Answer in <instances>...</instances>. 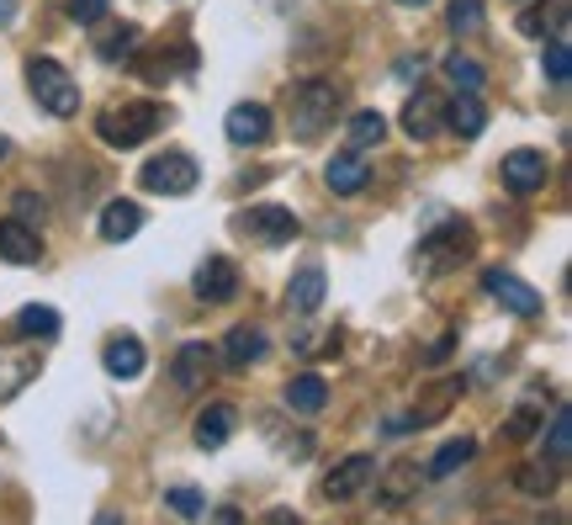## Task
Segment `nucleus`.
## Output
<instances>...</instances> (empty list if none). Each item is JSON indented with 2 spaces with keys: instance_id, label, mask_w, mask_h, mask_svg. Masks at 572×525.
<instances>
[{
  "instance_id": "nucleus-24",
  "label": "nucleus",
  "mask_w": 572,
  "mask_h": 525,
  "mask_svg": "<svg viewBox=\"0 0 572 525\" xmlns=\"http://www.w3.org/2000/svg\"><path fill=\"white\" fill-rule=\"evenodd\" d=\"M223 356H228V366H255V361L265 356V334L261 330H234L228 340H223Z\"/></svg>"
},
{
  "instance_id": "nucleus-11",
  "label": "nucleus",
  "mask_w": 572,
  "mask_h": 525,
  "mask_svg": "<svg viewBox=\"0 0 572 525\" xmlns=\"http://www.w3.org/2000/svg\"><path fill=\"white\" fill-rule=\"evenodd\" d=\"M234 292H238V265L228 261V255L202 261V271H196V297H202V303H228Z\"/></svg>"
},
{
  "instance_id": "nucleus-32",
  "label": "nucleus",
  "mask_w": 572,
  "mask_h": 525,
  "mask_svg": "<svg viewBox=\"0 0 572 525\" xmlns=\"http://www.w3.org/2000/svg\"><path fill=\"white\" fill-rule=\"evenodd\" d=\"M446 22H451L456 38H467V32H477V27H482V0H451Z\"/></svg>"
},
{
  "instance_id": "nucleus-29",
  "label": "nucleus",
  "mask_w": 572,
  "mask_h": 525,
  "mask_svg": "<svg viewBox=\"0 0 572 525\" xmlns=\"http://www.w3.org/2000/svg\"><path fill=\"white\" fill-rule=\"evenodd\" d=\"M514 483H520V494H530V499H547L551 488H556V473H551L547 462H530V467L514 473Z\"/></svg>"
},
{
  "instance_id": "nucleus-27",
  "label": "nucleus",
  "mask_w": 572,
  "mask_h": 525,
  "mask_svg": "<svg viewBox=\"0 0 572 525\" xmlns=\"http://www.w3.org/2000/svg\"><path fill=\"white\" fill-rule=\"evenodd\" d=\"M381 139H387L381 112H360V118H350V154H366V149H377Z\"/></svg>"
},
{
  "instance_id": "nucleus-9",
  "label": "nucleus",
  "mask_w": 572,
  "mask_h": 525,
  "mask_svg": "<svg viewBox=\"0 0 572 525\" xmlns=\"http://www.w3.org/2000/svg\"><path fill=\"white\" fill-rule=\"evenodd\" d=\"M467 250H472V229H467V223H446L440 234H429V239H425L419 261H425L429 271H440V265L467 261Z\"/></svg>"
},
{
  "instance_id": "nucleus-36",
  "label": "nucleus",
  "mask_w": 572,
  "mask_h": 525,
  "mask_svg": "<svg viewBox=\"0 0 572 525\" xmlns=\"http://www.w3.org/2000/svg\"><path fill=\"white\" fill-rule=\"evenodd\" d=\"M547 74L556 80V85L568 80V32H556V38H551V48H547Z\"/></svg>"
},
{
  "instance_id": "nucleus-22",
  "label": "nucleus",
  "mask_w": 572,
  "mask_h": 525,
  "mask_svg": "<svg viewBox=\"0 0 572 525\" xmlns=\"http://www.w3.org/2000/svg\"><path fill=\"white\" fill-rule=\"evenodd\" d=\"M286 404L297 408V414H318V408L329 404V382L318 377V372H303V377L286 382Z\"/></svg>"
},
{
  "instance_id": "nucleus-12",
  "label": "nucleus",
  "mask_w": 572,
  "mask_h": 525,
  "mask_svg": "<svg viewBox=\"0 0 572 525\" xmlns=\"http://www.w3.org/2000/svg\"><path fill=\"white\" fill-rule=\"evenodd\" d=\"M38 255H43V239H38V229H32V223H22V218H6V223H0V261L32 265Z\"/></svg>"
},
{
  "instance_id": "nucleus-3",
  "label": "nucleus",
  "mask_w": 572,
  "mask_h": 525,
  "mask_svg": "<svg viewBox=\"0 0 572 525\" xmlns=\"http://www.w3.org/2000/svg\"><path fill=\"white\" fill-rule=\"evenodd\" d=\"M160 122H165V107L133 101V107H118V112H101V118H95V133L112 143V149H133V143H143Z\"/></svg>"
},
{
  "instance_id": "nucleus-4",
  "label": "nucleus",
  "mask_w": 572,
  "mask_h": 525,
  "mask_svg": "<svg viewBox=\"0 0 572 525\" xmlns=\"http://www.w3.org/2000/svg\"><path fill=\"white\" fill-rule=\"evenodd\" d=\"M196 160L191 154H181V149H165V154H154L149 165L139 170L143 191H160V196H186V191H196Z\"/></svg>"
},
{
  "instance_id": "nucleus-10",
  "label": "nucleus",
  "mask_w": 572,
  "mask_h": 525,
  "mask_svg": "<svg viewBox=\"0 0 572 525\" xmlns=\"http://www.w3.org/2000/svg\"><path fill=\"white\" fill-rule=\"evenodd\" d=\"M440 122H446V101H440V95H429V91L408 95V107H404V133L408 139L429 143L435 133H440Z\"/></svg>"
},
{
  "instance_id": "nucleus-18",
  "label": "nucleus",
  "mask_w": 572,
  "mask_h": 525,
  "mask_svg": "<svg viewBox=\"0 0 572 525\" xmlns=\"http://www.w3.org/2000/svg\"><path fill=\"white\" fill-rule=\"evenodd\" d=\"M228 435H234V404H207L196 414V446L202 452H217Z\"/></svg>"
},
{
  "instance_id": "nucleus-41",
  "label": "nucleus",
  "mask_w": 572,
  "mask_h": 525,
  "mask_svg": "<svg viewBox=\"0 0 572 525\" xmlns=\"http://www.w3.org/2000/svg\"><path fill=\"white\" fill-rule=\"evenodd\" d=\"M398 6H425V0H398Z\"/></svg>"
},
{
  "instance_id": "nucleus-25",
  "label": "nucleus",
  "mask_w": 572,
  "mask_h": 525,
  "mask_svg": "<svg viewBox=\"0 0 572 525\" xmlns=\"http://www.w3.org/2000/svg\"><path fill=\"white\" fill-rule=\"evenodd\" d=\"M472 456H477V441H472V435H461V441H446L440 452L429 456V467H425V473H429V477H451L456 467H467Z\"/></svg>"
},
{
  "instance_id": "nucleus-23",
  "label": "nucleus",
  "mask_w": 572,
  "mask_h": 525,
  "mask_svg": "<svg viewBox=\"0 0 572 525\" xmlns=\"http://www.w3.org/2000/svg\"><path fill=\"white\" fill-rule=\"evenodd\" d=\"M32 377H38V361L22 356V351H0V404L17 398Z\"/></svg>"
},
{
  "instance_id": "nucleus-14",
  "label": "nucleus",
  "mask_w": 572,
  "mask_h": 525,
  "mask_svg": "<svg viewBox=\"0 0 572 525\" xmlns=\"http://www.w3.org/2000/svg\"><path fill=\"white\" fill-rule=\"evenodd\" d=\"M207 372H213V345H202V340L181 345V356H175V366H170L175 387H186V393H196V387L207 382Z\"/></svg>"
},
{
  "instance_id": "nucleus-5",
  "label": "nucleus",
  "mask_w": 572,
  "mask_h": 525,
  "mask_svg": "<svg viewBox=\"0 0 572 525\" xmlns=\"http://www.w3.org/2000/svg\"><path fill=\"white\" fill-rule=\"evenodd\" d=\"M482 292H488V297H499V303L514 313V319H535V313L547 309V297H541V292H535L530 282H520L514 271H503V265L482 271Z\"/></svg>"
},
{
  "instance_id": "nucleus-6",
  "label": "nucleus",
  "mask_w": 572,
  "mask_h": 525,
  "mask_svg": "<svg viewBox=\"0 0 572 525\" xmlns=\"http://www.w3.org/2000/svg\"><path fill=\"white\" fill-rule=\"evenodd\" d=\"M547 154L541 149H509L503 154V186L514 191V196H535V191L547 186Z\"/></svg>"
},
{
  "instance_id": "nucleus-21",
  "label": "nucleus",
  "mask_w": 572,
  "mask_h": 525,
  "mask_svg": "<svg viewBox=\"0 0 572 525\" xmlns=\"http://www.w3.org/2000/svg\"><path fill=\"white\" fill-rule=\"evenodd\" d=\"M139 229H143V208H139V202H106V208H101V234L112 239V244L133 239Z\"/></svg>"
},
{
  "instance_id": "nucleus-2",
  "label": "nucleus",
  "mask_w": 572,
  "mask_h": 525,
  "mask_svg": "<svg viewBox=\"0 0 572 525\" xmlns=\"http://www.w3.org/2000/svg\"><path fill=\"white\" fill-rule=\"evenodd\" d=\"M339 112V91H334L329 80H303L297 91H292V139H318L324 128L334 122Z\"/></svg>"
},
{
  "instance_id": "nucleus-1",
  "label": "nucleus",
  "mask_w": 572,
  "mask_h": 525,
  "mask_svg": "<svg viewBox=\"0 0 572 525\" xmlns=\"http://www.w3.org/2000/svg\"><path fill=\"white\" fill-rule=\"evenodd\" d=\"M27 85L38 95V107H48L53 118H74L80 112V85H74V74L59 64V59H27Z\"/></svg>"
},
{
  "instance_id": "nucleus-15",
  "label": "nucleus",
  "mask_w": 572,
  "mask_h": 525,
  "mask_svg": "<svg viewBox=\"0 0 572 525\" xmlns=\"http://www.w3.org/2000/svg\"><path fill=\"white\" fill-rule=\"evenodd\" d=\"M228 139L234 143H265V133H270V112H265L261 101H238V107H228Z\"/></svg>"
},
{
  "instance_id": "nucleus-26",
  "label": "nucleus",
  "mask_w": 572,
  "mask_h": 525,
  "mask_svg": "<svg viewBox=\"0 0 572 525\" xmlns=\"http://www.w3.org/2000/svg\"><path fill=\"white\" fill-rule=\"evenodd\" d=\"M17 334H27V340H53V334H59V313L48 309V303H32V309L17 313Z\"/></svg>"
},
{
  "instance_id": "nucleus-20",
  "label": "nucleus",
  "mask_w": 572,
  "mask_h": 525,
  "mask_svg": "<svg viewBox=\"0 0 572 525\" xmlns=\"http://www.w3.org/2000/svg\"><path fill=\"white\" fill-rule=\"evenodd\" d=\"M446 122H451L461 139H477V133L488 128V107L477 101V91H461L451 107H446Z\"/></svg>"
},
{
  "instance_id": "nucleus-35",
  "label": "nucleus",
  "mask_w": 572,
  "mask_h": 525,
  "mask_svg": "<svg viewBox=\"0 0 572 525\" xmlns=\"http://www.w3.org/2000/svg\"><path fill=\"white\" fill-rule=\"evenodd\" d=\"M106 11H112V0H70V17L85 27H101L106 22Z\"/></svg>"
},
{
  "instance_id": "nucleus-17",
  "label": "nucleus",
  "mask_w": 572,
  "mask_h": 525,
  "mask_svg": "<svg viewBox=\"0 0 572 525\" xmlns=\"http://www.w3.org/2000/svg\"><path fill=\"white\" fill-rule=\"evenodd\" d=\"M324 292H329L324 271H318V265H303V271L292 276V286H286V303H292V313H318Z\"/></svg>"
},
{
  "instance_id": "nucleus-13",
  "label": "nucleus",
  "mask_w": 572,
  "mask_h": 525,
  "mask_svg": "<svg viewBox=\"0 0 572 525\" xmlns=\"http://www.w3.org/2000/svg\"><path fill=\"white\" fill-rule=\"evenodd\" d=\"M324 181H329L339 196H360L366 191V181H371V165H366V154H334L329 160V170H324Z\"/></svg>"
},
{
  "instance_id": "nucleus-38",
  "label": "nucleus",
  "mask_w": 572,
  "mask_h": 525,
  "mask_svg": "<svg viewBox=\"0 0 572 525\" xmlns=\"http://www.w3.org/2000/svg\"><path fill=\"white\" fill-rule=\"evenodd\" d=\"M398 74H404V80H413V74H425V59H413V53H408L404 64H398Z\"/></svg>"
},
{
  "instance_id": "nucleus-19",
  "label": "nucleus",
  "mask_w": 572,
  "mask_h": 525,
  "mask_svg": "<svg viewBox=\"0 0 572 525\" xmlns=\"http://www.w3.org/2000/svg\"><path fill=\"white\" fill-rule=\"evenodd\" d=\"M568 6L572 0H547V6H530L520 17V32L524 38H556V32H568Z\"/></svg>"
},
{
  "instance_id": "nucleus-7",
  "label": "nucleus",
  "mask_w": 572,
  "mask_h": 525,
  "mask_svg": "<svg viewBox=\"0 0 572 525\" xmlns=\"http://www.w3.org/2000/svg\"><path fill=\"white\" fill-rule=\"evenodd\" d=\"M371 477H377V462L360 452V456H345L339 467H329V477H324V499L334 504H345V499H356L360 488H371Z\"/></svg>"
},
{
  "instance_id": "nucleus-16",
  "label": "nucleus",
  "mask_w": 572,
  "mask_h": 525,
  "mask_svg": "<svg viewBox=\"0 0 572 525\" xmlns=\"http://www.w3.org/2000/svg\"><path fill=\"white\" fill-rule=\"evenodd\" d=\"M101 361H106V372L112 377H139L143 372V345H139V334H112L106 340V351H101Z\"/></svg>"
},
{
  "instance_id": "nucleus-39",
  "label": "nucleus",
  "mask_w": 572,
  "mask_h": 525,
  "mask_svg": "<svg viewBox=\"0 0 572 525\" xmlns=\"http://www.w3.org/2000/svg\"><path fill=\"white\" fill-rule=\"evenodd\" d=\"M17 22V0H0V27Z\"/></svg>"
},
{
  "instance_id": "nucleus-28",
  "label": "nucleus",
  "mask_w": 572,
  "mask_h": 525,
  "mask_svg": "<svg viewBox=\"0 0 572 525\" xmlns=\"http://www.w3.org/2000/svg\"><path fill=\"white\" fill-rule=\"evenodd\" d=\"M547 452H551V462H568V452H572V408L568 404H556V414H551Z\"/></svg>"
},
{
  "instance_id": "nucleus-34",
  "label": "nucleus",
  "mask_w": 572,
  "mask_h": 525,
  "mask_svg": "<svg viewBox=\"0 0 572 525\" xmlns=\"http://www.w3.org/2000/svg\"><path fill=\"white\" fill-rule=\"evenodd\" d=\"M11 218H22V223H32V229H43L48 202L38 196V191H17V196H11Z\"/></svg>"
},
{
  "instance_id": "nucleus-40",
  "label": "nucleus",
  "mask_w": 572,
  "mask_h": 525,
  "mask_svg": "<svg viewBox=\"0 0 572 525\" xmlns=\"http://www.w3.org/2000/svg\"><path fill=\"white\" fill-rule=\"evenodd\" d=\"M6 154H11V143H6V139H0V160H6Z\"/></svg>"
},
{
  "instance_id": "nucleus-37",
  "label": "nucleus",
  "mask_w": 572,
  "mask_h": 525,
  "mask_svg": "<svg viewBox=\"0 0 572 525\" xmlns=\"http://www.w3.org/2000/svg\"><path fill=\"white\" fill-rule=\"evenodd\" d=\"M170 509H175V515H202V509H207V499H202L191 483H181V488H170Z\"/></svg>"
},
{
  "instance_id": "nucleus-8",
  "label": "nucleus",
  "mask_w": 572,
  "mask_h": 525,
  "mask_svg": "<svg viewBox=\"0 0 572 525\" xmlns=\"http://www.w3.org/2000/svg\"><path fill=\"white\" fill-rule=\"evenodd\" d=\"M244 229L261 239V244H286V239H297V213L292 208H276V202H265V208H249L244 213Z\"/></svg>"
},
{
  "instance_id": "nucleus-31",
  "label": "nucleus",
  "mask_w": 572,
  "mask_h": 525,
  "mask_svg": "<svg viewBox=\"0 0 572 525\" xmlns=\"http://www.w3.org/2000/svg\"><path fill=\"white\" fill-rule=\"evenodd\" d=\"M127 48H139V27L133 22H122V27H112L106 38H95V53H101V59H122Z\"/></svg>"
},
{
  "instance_id": "nucleus-30",
  "label": "nucleus",
  "mask_w": 572,
  "mask_h": 525,
  "mask_svg": "<svg viewBox=\"0 0 572 525\" xmlns=\"http://www.w3.org/2000/svg\"><path fill=\"white\" fill-rule=\"evenodd\" d=\"M446 74H451L456 91H482V64L467 53H446Z\"/></svg>"
},
{
  "instance_id": "nucleus-33",
  "label": "nucleus",
  "mask_w": 572,
  "mask_h": 525,
  "mask_svg": "<svg viewBox=\"0 0 572 525\" xmlns=\"http://www.w3.org/2000/svg\"><path fill=\"white\" fill-rule=\"evenodd\" d=\"M413 483H419V467H413V462H398V467L387 473V494H381V499H387V504H404L408 494H413Z\"/></svg>"
}]
</instances>
